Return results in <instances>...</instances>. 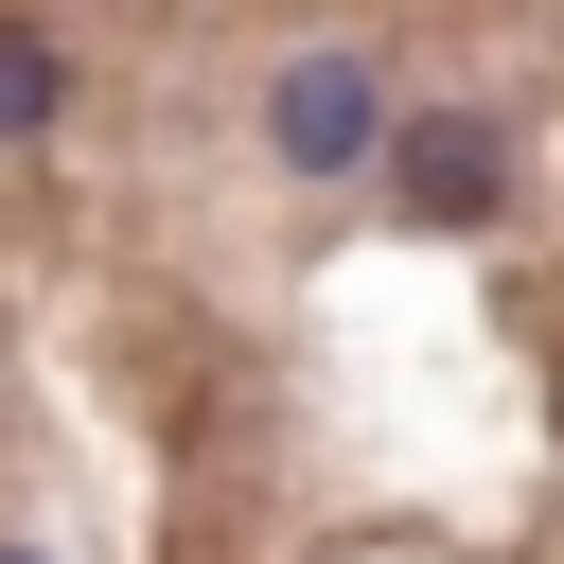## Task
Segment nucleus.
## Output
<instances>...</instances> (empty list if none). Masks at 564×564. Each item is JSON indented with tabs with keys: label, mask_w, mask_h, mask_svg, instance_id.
<instances>
[{
	"label": "nucleus",
	"mask_w": 564,
	"mask_h": 564,
	"mask_svg": "<svg viewBox=\"0 0 564 564\" xmlns=\"http://www.w3.org/2000/svg\"><path fill=\"white\" fill-rule=\"evenodd\" d=\"M264 141H282L300 176H352V159L388 141V88H370V53H282V88H264Z\"/></svg>",
	"instance_id": "nucleus-1"
},
{
	"label": "nucleus",
	"mask_w": 564,
	"mask_h": 564,
	"mask_svg": "<svg viewBox=\"0 0 564 564\" xmlns=\"http://www.w3.org/2000/svg\"><path fill=\"white\" fill-rule=\"evenodd\" d=\"M0 564H35V546H0Z\"/></svg>",
	"instance_id": "nucleus-3"
},
{
	"label": "nucleus",
	"mask_w": 564,
	"mask_h": 564,
	"mask_svg": "<svg viewBox=\"0 0 564 564\" xmlns=\"http://www.w3.org/2000/svg\"><path fill=\"white\" fill-rule=\"evenodd\" d=\"M53 106H70L53 35H35V18H0V141H53Z\"/></svg>",
	"instance_id": "nucleus-2"
}]
</instances>
